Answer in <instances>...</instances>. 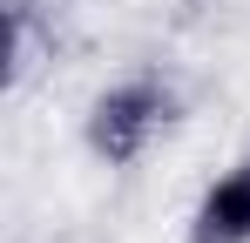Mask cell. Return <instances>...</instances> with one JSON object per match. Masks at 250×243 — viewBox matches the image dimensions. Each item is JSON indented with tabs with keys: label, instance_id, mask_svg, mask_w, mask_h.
<instances>
[{
	"label": "cell",
	"instance_id": "cell-1",
	"mask_svg": "<svg viewBox=\"0 0 250 243\" xmlns=\"http://www.w3.org/2000/svg\"><path fill=\"white\" fill-rule=\"evenodd\" d=\"M169 122H176V88L163 75H128L88 108V149L115 169H128V162L149 156V142Z\"/></svg>",
	"mask_w": 250,
	"mask_h": 243
},
{
	"label": "cell",
	"instance_id": "cell-2",
	"mask_svg": "<svg viewBox=\"0 0 250 243\" xmlns=\"http://www.w3.org/2000/svg\"><path fill=\"white\" fill-rule=\"evenodd\" d=\"M189 243H250V149L203 189L189 216Z\"/></svg>",
	"mask_w": 250,
	"mask_h": 243
}]
</instances>
